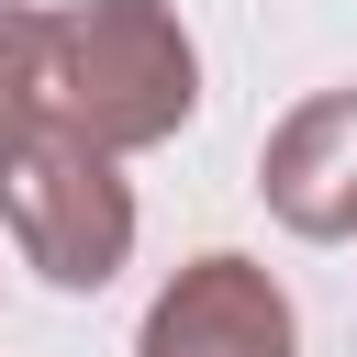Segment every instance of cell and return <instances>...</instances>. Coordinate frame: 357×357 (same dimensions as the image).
<instances>
[{"label":"cell","instance_id":"1","mask_svg":"<svg viewBox=\"0 0 357 357\" xmlns=\"http://www.w3.org/2000/svg\"><path fill=\"white\" fill-rule=\"evenodd\" d=\"M45 78H56V123L112 156H145L201 112V45L178 33L167 0H67Z\"/></svg>","mask_w":357,"mask_h":357},{"label":"cell","instance_id":"2","mask_svg":"<svg viewBox=\"0 0 357 357\" xmlns=\"http://www.w3.org/2000/svg\"><path fill=\"white\" fill-rule=\"evenodd\" d=\"M0 223H11V245H22L33 279H56V290H100V279L134 257V178H123L112 145L45 123V134L0 167Z\"/></svg>","mask_w":357,"mask_h":357},{"label":"cell","instance_id":"3","mask_svg":"<svg viewBox=\"0 0 357 357\" xmlns=\"http://www.w3.org/2000/svg\"><path fill=\"white\" fill-rule=\"evenodd\" d=\"M134 357H301V312H290V290H279L257 257L212 245V257H190V268L145 301Z\"/></svg>","mask_w":357,"mask_h":357},{"label":"cell","instance_id":"4","mask_svg":"<svg viewBox=\"0 0 357 357\" xmlns=\"http://www.w3.org/2000/svg\"><path fill=\"white\" fill-rule=\"evenodd\" d=\"M257 190H268V212H279L290 234L346 245V234H357V89L290 100V112L268 123V145H257Z\"/></svg>","mask_w":357,"mask_h":357},{"label":"cell","instance_id":"5","mask_svg":"<svg viewBox=\"0 0 357 357\" xmlns=\"http://www.w3.org/2000/svg\"><path fill=\"white\" fill-rule=\"evenodd\" d=\"M56 11H22V0H0V167L56 123Z\"/></svg>","mask_w":357,"mask_h":357}]
</instances>
